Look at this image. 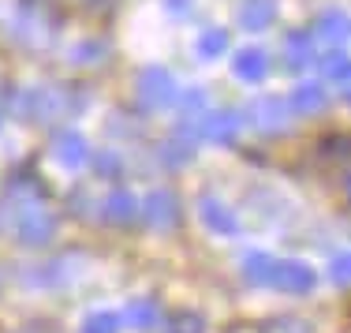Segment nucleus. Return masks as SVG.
<instances>
[{"label":"nucleus","mask_w":351,"mask_h":333,"mask_svg":"<svg viewBox=\"0 0 351 333\" xmlns=\"http://www.w3.org/2000/svg\"><path fill=\"white\" fill-rule=\"evenodd\" d=\"M56 214L49 210L41 198H30V203L12 206V232L23 247H49L56 240Z\"/></svg>","instance_id":"1"},{"label":"nucleus","mask_w":351,"mask_h":333,"mask_svg":"<svg viewBox=\"0 0 351 333\" xmlns=\"http://www.w3.org/2000/svg\"><path fill=\"white\" fill-rule=\"evenodd\" d=\"M19 113L34 124H53L71 113V97L60 87H30L19 94Z\"/></svg>","instance_id":"2"},{"label":"nucleus","mask_w":351,"mask_h":333,"mask_svg":"<svg viewBox=\"0 0 351 333\" xmlns=\"http://www.w3.org/2000/svg\"><path fill=\"white\" fill-rule=\"evenodd\" d=\"M135 94H138V102L146 105V109L161 113V109H172L176 105L180 87H176L169 68H161V64H146V68L138 71V79H135Z\"/></svg>","instance_id":"3"},{"label":"nucleus","mask_w":351,"mask_h":333,"mask_svg":"<svg viewBox=\"0 0 351 333\" xmlns=\"http://www.w3.org/2000/svg\"><path fill=\"white\" fill-rule=\"evenodd\" d=\"M138 214L146 218L149 229H157V232H172L176 225H180V218H183L180 198H176V191H169V187H154V191H149L146 203H138Z\"/></svg>","instance_id":"4"},{"label":"nucleus","mask_w":351,"mask_h":333,"mask_svg":"<svg viewBox=\"0 0 351 333\" xmlns=\"http://www.w3.org/2000/svg\"><path fill=\"white\" fill-rule=\"evenodd\" d=\"M247 116H250V124H254V131H262V135H280V131H288V102L284 97H273V94H265V97H254V102L247 105Z\"/></svg>","instance_id":"5"},{"label":"nucleus","mask_w":351,"mask_h":333,"mask_svg":"<svg viewBox=\"0 0 351 333\" xmlns=\"http://www.w3.org/2000/svg\"><path fill=\"white\" fill-rule=\"evenodd\" d=\"M314 281H317L314 266H306L303 259H284V262L273 266V288H280V292H288V296L314 292Z\"/></svg>","instance_id":"6"},{"label":"nucleus","mask_w":351,"mask_h":333,"mask_svg":"<svg viewBox=\"0 0 351 333\" xmlns=\"http://www.w3.org/2000/svg\"><path fill=\"white\" fill-rule=\"evenodd\" d=\"M53 157H56V161H60L68 172L82 169V165H90V143H86V135H82V131H75V128L56 131V135H53Z\"/></svg>","instance_id":"7"},{"label":"nucleus","mask_w":351,"mask_h":333,"mask_svg":"<svg viewBox=\"0 0 351 333\" xmlns=\"http://www.w3.org/2000/svg\"><path fill=\"white\" fill-rule=\"evenodd\" d=\"M198 221H202L213 236H236V232H239L236 210H232L228 203H221V198H213V195L198 198Z\"/></svg>","instance_id":"8"},{"label":"nucleus","mask_w":351,"mask_h":333,"mask_svg":"<svg viewBox=\"0 0 351 333\" xmlns=\"http://www.w3.org/2000/svg\"><path fill=\"white\" fill-rule=\"evenodd\" d=\"M232 75H236L239 82H247V87L262 82L265 75H269V56H265V49H258V45L239 49V53L232 56Z\"/></svg>","instance_id":"9"},{"label":"nucleus","mask_w":351,"mask_h":333,"mask_svg":"<svg viewBox=\"0 0 351 333\" xmlns=\"http://www.w3.org/2000/svg\"><path fill=\"white\" fill-rule=\"evenodd\" d=\"M288 109L295 116L325 113L329 109V90H325L322 82H299V87H291V94H288Z\"/></svg>","instance_id":"10"},{"label":"nucleus","mask_w":351,"mask_h":333,"mask_svg":"<svg viewBox=\"0 0 351 333\" xmlns=\"http://www.w3.org/2000/svg\"><path fill=\"white\" fill-rule=\"evenodd\" d=\"M120 322H128V326L138 330V333H149V330H157L165 322V314H161V303H157V299L138 296V299H131V303L123 307Z\"/></svg>","instance_id":"11"},{"label":"nucleus","mask_w":351,"mask_h":333,"mask_svg":"<svg viewBox=\"0 0 351 333\" xmlns=\"http://www.w3.org/2000/svg\"><path fill=\"white\" fill-rule=\"evenodd\" d=\"M277 0H243L239 4V27L250 30V34H258V30H269L273 23H277Z\"/></svg>","instance_id":"12"},{"label":"nucleus","mask_w":351,"mask_h":333,"mask_svg":"<svg viewBox=\"0 0 351 333\" xmlns=\"http://www.w3.org/2000/svg\"><path fill=\"white\" fill-rule=\"evenodd\" d=\"M101 218L108 225H131L138 218V198L131 195V191H123V187L108 191L105 203H101Z\"/></svg>","instance_id":"13"},{"label":"nucleus","mask_w":351,"mask_h":333,"mask_svg":"<svg viewBox=\"0 0 351 333\" xmlns=\"http://www.w3.org/2000/svg\"><path fill=\"white\" fill-rule=\"evenodd\" d=\"M273 266H277V259L265 251H247L243 255V281L254 288H269L273 285Z\"/></svg>","instance_id":"14"},{"label":"nucleus","mask_w":351,"mask_h":333,"mask_svg":"<svg viewBox=\"0 0 351 333\" xmlns=\"http://www.w3.org/2000/svg\"><path fill=\"white\" fill-rule=\"evenodd\" d=\"M284 60H288V68H306V64H314V34L291 30V34L284 38Z\"/></svg>","instance_id":"15"},{"label":"nucleus","mask_w":351,"mask_h":333,"mask_svg":"<svg viewBox=\"0 0 351 333\" xmlns=\"http://www.w3.org/2000/svg\"><path fill=\"white\" fill-rule=\"evenodd\" d=\"M348 34H351V23H348L344 12H322V15H317L314 38L329 41V45H340V41H344Z\"/></svg>","instance_id":"16"},{"label":"nucleus","mask_w":351,"mask_h":333,"mask_svg":"<svg viewBox=\"0 0 351 333\" xmlns=\"http://www.w3.org/2000/svg\"><path fill=\"white\" fill-rule=\"evenodd\" d=\"M75 259H53V262H45V266H34V273H30V285H41V288H56V285H64V281H71V273L68 270Z\"/></svg>","instance_id":"17"},{"label":"nucleus","mask_w":351,"mask_h":333,"mask_svg":"<svg viewBox=\"0 0 351 333\" xmlns=\"http://www.w3.org/2000/svg\"><path fill=\"white\" fill-rule=\"evenodd\" d=\"M195 53L202 56V60H221V56L228 53V30L224 27H206L195 41Z\"/></svg>","instance_id":"18"},{"label":"nucleus","mask_w":351,"mask_h":333,"mask_svg":"<svg viewBox=\"0 0 351 333\" xmlns=\"http://www.w3.org/2000/svg\"><path fill=\"white\" fill-rule=\"evenodd\" d=\"M120 314L116 311H94V314H86L82 319V326H79V333H120Z\"/></svg>","instance_id":"19"},{"label":"nucleus","mask_w":351,"mask_h":333,"mask_svg":"<svg viewBox=\"0 0 351 333\" xmlns=\"http://www.w3.org/2000/svg\"><path fill=\"white\" fill-rule=\"evenodd\" d=\"M176 105H180L183 120H198L202 113H210V109H206V90H202V87H195V90H180Z\"/></svg>","instance_id":"20"},{"label":"nucleus","mask_w":351,"mask_h":333,"mask_svg":"<svg viewBox=\"0 0 351 333\" xmlns=\"http://www.w3.org/2000/svg\"><path fill=\"white\" fill-rule=\"evenodd\" d=\"M262 333H314V326L299 314H277V319L262 322Z\"/></svg>","instance_id":"21"},{"label":"nucleus","mask_w":351,"mask_h":333,"mask_svg":"<svg viewBox=\"0 0 351 333\" xmlns=\"http://www.w3.org/2000/svg\"><path fill=\"white\" fill-rule=\"evenodd\" d=\"M165 333H206V319L195 311H176L169 322H165Z\"/></svg>","instance_id":"22"},{"label":"nucleus","mask_w":351,"mask_h":333,"mask_svg":"<svg viewBox=\"0 0 351 333\" xmlns=\"http://www.w3.org/2000/svg\"><path fill=\"white\" fill-rule=\"evenodd\" d=\"M90 161H94L97 176H105V180H120L123 161H120V154H116V150H97V154H90Z\"/></svg>","instance_id":"23"},{"label":"nucleus","mask_w":351,"mask_h":333,"mask_svg":"<svg viewBox=\"0 0 351 333\" xmlns=\"http://www.w3.org/2000/svg\"><path fill=\"white\" fill-rule=\"evenodd\" d=\"M329 277H332V285L351 288V251L332 255V262H329Z\"/></svg>","instance_id":"24"},{"label":"nucleus","mask_w":351,"mask_h":333,"mask_svg":"<svg viewBox=\"0 0 351 333\" xmlns=\"http://www.w3.org/2000/svg\"><path fill=\"white\" fill-rule=\"evenodd\" d=\"M322 71L329 75L332 82H337V79H344V75L351 71V56H348V53H329V56L322 60Z\"/></svg>","instance_id":"25"},{"label":"nucleus","mask_w":351,"mask_h":333,"mask_svg":"<svg viewBox=\"0 0 351 333\" xmlns=\"http://www.w3.org/2000/svg\"><path fill=\"white\" fill-rule=\"evenodd\" d=\"M191 157H195V143H180V139L161 150V161H169V165H183V161H191Z\"/></svg>","instance_id":"26"},{"label":"nucleus","mask_w":351,"mask_h":333,"mask_svg":"<svg viewBox=\"0 0 351 333\" xmlns=\"http://www.w3.org/2000/svg\"><path fill=\"white\" fill-rule=\"evenodd\" d=\"M71 56H75V64H97L94 56H101V45H94V41H86V45L71 49Z\"/></svg>","instance_id":"27"},{"label":"nucleus","mask_w":351,"mask_h":333,"mask_svg":"<svg viewBox=\"0 0 351 333\" xmlns=\"http://www.w3.org/2000/svg\"><path fill=\"white\" fill-rule=\"evenodd\" d=\"M12 333H60V330H56L53 326V322H27V326H19V330H12Z\"/></svg>","instance_id":"28"},{"label":"nucleus","mask_w":351,"mask_h":333,"mask_svg":"<svg viewBox=\"0 0 351 333\" xmlns=\"http://www.w3.org/2000/svg\"><path fill=\"white\" fill-rule=\"evenodd\" d=\"M165 8H169L172 15H187L191 8H195V0H165Z\"/></svg>","instance_id":"29"},{"label":"nucleus","mask_w":351,"mask_h":333,"mask_svg":"<svg viewBox=\"0 0 351 333\" xmlns=\"http://www.w3.org/2000/svg\"><path fill=\"white\" fill-rule=\"evenodd\" d=\"M337 87H340V94H344L348 102H351V71L344 75V79H337Z\"/></svg>","instance_id":"30"},{"label":"nucleus","mask_w":351,"mask_h":333,"mask_svg":"<svg viewBox=\"0 0 351 333\" xmlns=\"http://www.w3.org/2000/svg\"><path fill=\"white\" fill-rule=\"evenodd\" d=\"M348 195H351V176H348Z\"/></svg>","instance_id":"31"},{"label":"nucleus","mask_w":351,"mask_h":333,"mask_svg":"<svg viewBox=\"0 0 351 333\" xmlns=\"http://www.w3.org/2000/svg\"><path fill=\"white\" fill-rule=\"evenodd\" d=\"M0 128H4V116H0Z\"/></svg>","instance_id":"32"},{"label":"nucleus","mask_w":351,"mask_h":333,"mask_svg":"<svg viewBox=\"0 0 351 333\" xmlns=\"http://www.w3.org/2000/svg\"><path fill=\"white\" fill-rule=\"evenodd\" d=\"M348 146H351V143H348Z\"/></svg>","instance_id":"33"}]
</instances>
